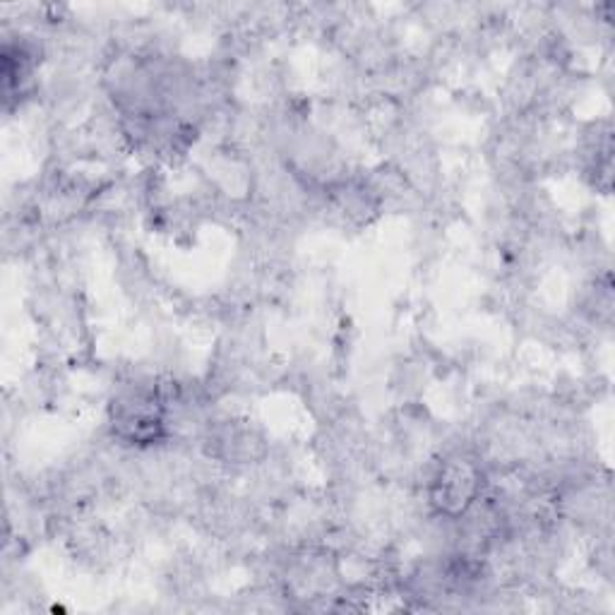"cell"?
I'll return each instance as SVG.
<instances>
[{
	"mask_svg": "<svg viewBox=\"0 0 615 615\" xmlns=\"http://www.w3.org/2000/svg\"><path fill=\"white\" fill-rule=\"evenodd\" d=\"M474 493H477L474 469L467 465H455V467H447L441 481H437L435 503L441 507H447L449 512H459L471 503Z\"/></svg>",
	"mask_w": 615,
	"mask_h": 615,
	"instance_id": "cell-1",
	"label": "cell"
}]
</instances>
